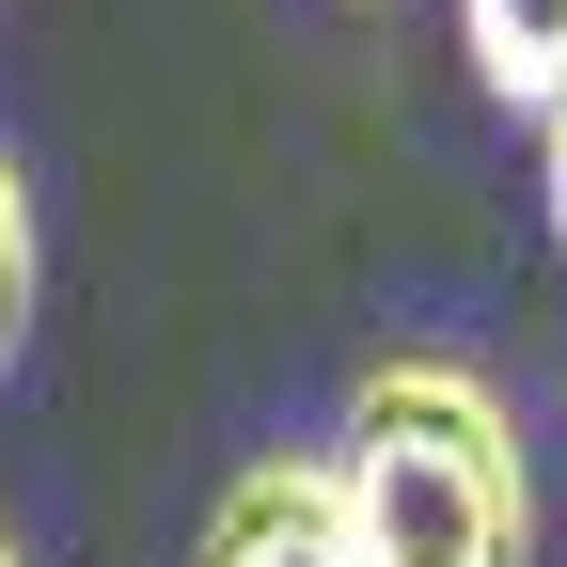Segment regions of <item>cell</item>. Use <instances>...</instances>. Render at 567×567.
Here are the masks:
<instances>
[{
	"mask_svg": "<svg viewBox=\"0 0 567 567\" xmlns=\"http://www.w3.org/2000/svg\"><path fill=\"white\" fill-rule=\"evenodd\" d=\"M331 505L363 567H536V457L520 410L488 394L457 347H394V363L347 379L331 425Z\"/></svg>",
	"mask_w": 567,
	"mask_h": 567,
	"instance_id": "6da1fadb",
	"label": "cell"
},
{
	"mask_svg": "<svg viewBox=\"0 0 567 567\" xmlns=\"http://www.w3.org/2000/svg\"><path fill=\"white\" fill-rule=\"evenodd\" d=\"M189 567H363V551H347V505H331V457L316 442H268L221 505H205Z\"/></svg>",
	"mask_w": 567,
	"mask_h": 567,
	"instance_id": "7a4b0ae2",
	"label": "cell"
},
{
	"mask_svg": "<svg viewBox=\"0 0 567 567\" xmlns=\"http://www.w3.org/2000/svg\"><path fill=\"white\" fill-rule=\"evenodd\" d=\"M457 63L488 111H551L567 95V0H457Z\"/></svg>",
	"mask_w": 567,
	"mask_h": 567,
	"instance_id": "3957f363",
	"label": "cell"
},
{
	"mask_svg": "<svg viewBox=\"0 0 567 567\" xmlns=\"http://www.w3.org/2000/svg\"><path fill=\"white\" fill-rule=\"evenodd\" d=\"M32 284H48V221H32L17 142H0V379H17V347H32Z\"/></svg>",
	"mask_w": 567,
	"mask_h": 567,
	"instance_id": "277c9868",
	"label": "cell"
},
{
	"mask_svg": "<svg viewBox=\"0 0 567 567\" xmlns=\"http://www.w3.org/2000/svg\"><path fill=\"white\" fill-rule=\"evenodd\" d=\"M536 142H551V252H567V95L536 111Z\"/></svg>",
	"mask_w": 567,
	"mask_h": 567,
	"instance_id": "5b68a950",
	"label": "cell"
},
{
	"mask_svg": "<svg viewBox=\"0 0 567 567\" xmlns=\"http://www.w3.org/2000/svg\"><path fill=\"white\" fill-rule=\"evenodd\" d=\"M0 567H32V551H17V536H0Z\"/></svg>",
	"mask_w": 567,
	"mask_h": 567,
	"instance_id": "8992f818",
	"label": "cell"
}]
</instances>
